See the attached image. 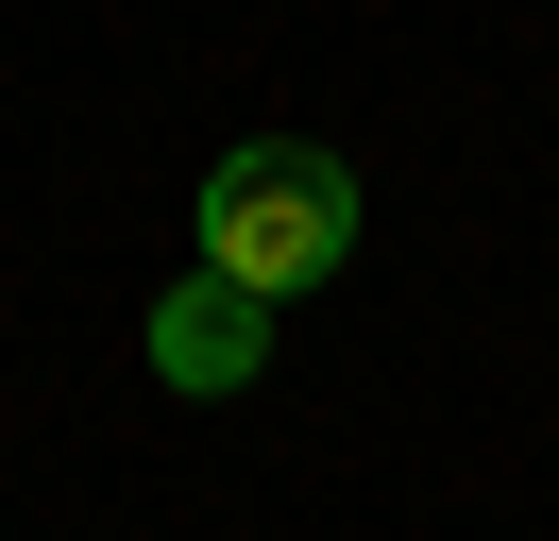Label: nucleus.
I'll return each mask as SVG.
<instances>
[{
	"instance_id": "1",
	"label": "nucleus",
	"mask_w": 559,
	"mask_h": 541,
	"mask_svg": "<svg viewBox=\"0 0 559 541\" xmlns=\"http://www.w3.org/2000/svg\"><path fill=\"white\" fill-rule=\"evenodd\" d=\"M187 254H204L221 288H254V304L322 288V270L356 254V169H340V153H306V135H238V153L204 169V220H187Z\"/></svg>"
},
{
	"instance_id": "2",
	"label": "nucleus",
	"mask_w": 559,
	"mask_h": 541,
	"mask_svg": "<svg viewBox=\"0 0 559 541\" xmlns=\"http://www.w3.org/2000/svg\"><path fill=\"white\" fill-rule=\"evenodd\" d=\"M136 338H153V372H170V389H254V372H272V304L221 288L204 254L153 288V322H136Z\"/></svg>"
}]
</instances>
